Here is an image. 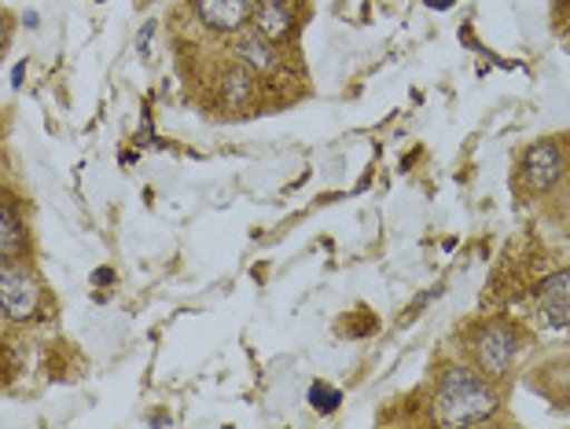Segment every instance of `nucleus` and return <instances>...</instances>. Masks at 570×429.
<instances>
[{
	"instance_id": "nucleus-1",
	"label": "nucleus",
	"mask_w": 570,
	"mask_h": 429,
	"mask_svg": "<svg viewBox=\"0 0 570 429\" xmlns=\"http://www.w3.org/2000/svg\"><path fill=\"white\" fill-rule=\"evenodd\" d=\"M493 411H497V393L479 375L464 371V367L445 371L439 397H434V415H439L442 426H475L482 419H490Z\"/></svg>"
},
{
	"instance_id": "nucleus-2",
	"label": "nucleus",
	"mask_w": 570,
	"mask_h": 429,
	"mask_svg": "<svg viewBox=\"0 0 570 429\" xmlns=\"http://www.w3.org/2000/svg\"><path fill=\"white\" fill-rule=\"evenodd\" d=\"M41 287L19 261H0V312L16 323H27L38 316Z\"/></svg>"
},
{
	"instance_id": "nucleus-3",
	"label": "nucleus",
	"mask_w": 570,
	"mask_h": 429,
	"mask_svg": "<svg viewBox=\"0 0 570 429\" xmlns=\"http://www.w3.org/2000/svg\"><path fill=\"white\" fill-rule=\"evenodd\" d=\"M479 363H482V371L487 375H508L512 371V363L519 357V335H515V327H508V323H490L487 330L479 335Z\"/></svg>"
},
{
	"instance_id": "nucleus-4",
	"label": "nucleus",
	"mask_w": 570,
	"mask_h": 429,
	"mask_svg": "<svg viewBox=\"0 0 570 429\" xmlns=\"http://www.w3.org/2000/svg\"><path fill=\"white\" fill-rule=\"evenodd\" d=\"M538 320L552 335H570V272H556L541 283Z\"/></svg>"
},
{
	"instance_id": "nucleus-5",
	"label": "nucleus",
	"mask_w": 570,
	"mask_h": 429,
	"mask_svg": "<svg viewBox=\"0 0 570 429\" xmlns=\"http://www.w3.org/2000/svg\"><path fill=\"white\" fill-rule=\"evenodd\" d=\"M250 11H254L250 0H196V16L214 33H239L244 22L250 19Z\"/></svg>"
},
{
	"instance_id": "nucleus-6",
	"label": "nucleus",
	"mask_w": 570,
	"mask_h": 429,
	"mask_svg": "<svg viewBox=\"0 0 570 429\" xmlns=\"http://www.w3.org/2000/svg\"><path fill=\"white\" fill-rule=\"evenodd\" d=\"M523 173H527V183H530L533 191H549L552 183L563 177V154H560V147L549 143V140L533 143L530 151H527Z\"/></svg>"
},
{
	"instance_id": "nucleus-7",
	"label": "nucleus",
	"mask_w": 570,
	"mask_h": 429,
	"mask_svg": "<svg viewBox=\"0 0 570 429\" xmlns=\"http://www.w3.org/2000/svg\"><path fill=\"white\" fill-rule=\"evenodd\" d=\"M236 59L244 63L254 78H265V73H273L276 67H281V52L273 48L269 37H262L258 30L254 33H244V37H236Z\"/></svg>"
},
{
	"instance_id": "nucleus-8",
	"label": "nucleus",
	"mask_w": 570,
	"mask_h": 429,
	"mask_svg": "<svg viewBox=\"0 0 570 429\" xmlns=\"http://www.w3.org/2000/svg\"><path fill=\"white\" fill-rule=\"evenodd\" d=\"M254 19V30L262 37H269V41H287L291 30H295V11H291L287 0H258L250 11Z\"/></svg>"
},
{
	"instance_id": "nucleus-9",
	"label": "nucleus",
	"mask_w": 570,
	"mask_h": 429,
	"mask_svg": "<svg viewBox=\"0 0 570 429\" xmlns=\"http://www.w3.org/2000/svg\"><path fill=\"white\" fill-rule=\"evenodd\" d=\"M27 257V225L19 217L16 199H0V261H19Z\"/></svg>"
},
{
	"instance_id": "nucleus-10",
	"label": "nucleus",
	"mask_w": 570,
	"mask_h": 429,
	"mask_svg": "<svg viewBox=\"0 0 570 429\" xmlns=\"http://www.w3.org/2000/svg\"><path fill=\"white\" fill-rule=\"evenodd\" d=\"M217 92H222V103L228 110L247 107L254 100V73L244 63L222 70V78H217Z\"/></svg>"
},
{
	"instance_id": "nucleus-11",
	"label": "nucleus",
	"mask_w": 570,
	"mask_h": 429,
	"mask_svg": "<svg viewBox=\"0 0 570 429\" xmlns=\"http://www.w3.org/2000/svg\"><path fill=\"white\" fill-rule=\"evenodd\" d=\"M309 403L317 411H335L338 403H343V393H338L335 386H327V382H313V389H309Z\"/></svg>"
},
{
	"instance_id": "nucleus-12",
	"label": "nucleus",
	"mask_w": 570,
	"mask_h": 429,
	"mask_svg": "<svg viewBox=\"0 0 570 429\" xmlns=\"http://www.w3.org/2000/svg\"><path fill=\"white\" fill-rule=\"evenodd\" d=\"M4 44H8V22L0 19V48H4Z\"/></svg>"
},
{
	"instance_id": "nucleus-13",
	"label": "nucleus",
	"mask_w": 570,
	"mask_h": 429,
	"mask_svg": "<svg viewBox=\"0 0 570 429\" xmlns=\"http://www.w3.org/2000/svg\"><path fill=\"white\" fill-rule=\"evenodd\" d=\"M428 4H431V8H442V11H445V8H453V0H428Z\"/></svg>"
},
{
	"instance_id": "nucleus-14",
	"label": "nucleus",
	"mask_w": 570,
	"mask_h": 429,
	"mask_svg": "<svg viewBox=\"0 0 570 429\" xmlns=\"http://www.w3.org/2000/svg\"><path fill=\"white\" fill-rule=\"evenodd\" d=\"M169 422H174L169 415H155V419H151V426H169Z\"/></svg>"
}]
</instances>
